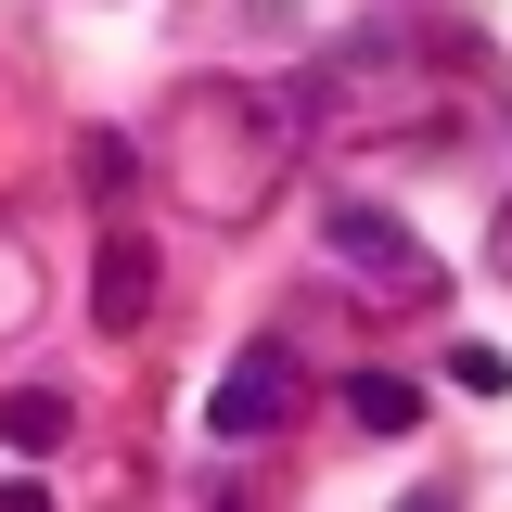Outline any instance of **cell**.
Wrapping results in <instances>:
<instances>
[{"mask_svg":"<svg viewBox=\"0 0 512 512\" xmlns=\"http://www.w3.org/2000/svg\"><path fill=\"white\" fill-rule=\"evenodd\" d=\"M0 436H13V448H64V397H52V384H13Z\"/></svg>","mask_w":512,"mask_h":512,"instance_id":"5","label":"cell"},{"mask_svg":"<svg viewBox=\"0 0 512 512\" xmlns=\"http://www.w3.org/2000/svg\"><path fill=\"white\" fill-rule=\"evenodd\" d=\"M295 397H308L295 359H282V346H256V359H231V372L205 384V436H282V423H295Z\"/></svg>","mask_w":512,"mask_h":512,"instance_id":"1","label":"cell"},{"mask_svg":"<svg viewBox=\"0 0 512 512\" xmlns=\"http://www.w3.org/2000/svg\"><path fill=\"white\" fill-rule=\"evenodd\" d=\"M90 308L116 320V333H128V320H154V244H128V231H116L103 269H90Z\"/></svg>","mask_w":512,"mask_h":512,"instance_id":"3","label":"cell"},{"mask_svg":"<svg viewBox=\"0 0 512 512\" xmlns=\"http://www.w3.org/2000/svg\"><path fill=\"white\" fill-rule=\"evenodd\" d=\"M410 410H423L410 372H359V384H346V423H359V436H410Z\"/></svg>","mask_w":512,"mask_h":512,"instance_id":"4","label":"cell"},{"mask_svg":"<svg viewBox=\"0 0 512 512\" xmlns=\"http://www.w3.org/2000/svg\"><path fill=\"white\" fill-rule=\"evenodd\" d=\"M397 512H448V500H397Z\"/></svg>","mask_w":512,"mask_h":512,"instance_id":"7","label":"cell"},{"mask_svg":"<svg viewBox=\"0 0 512 512\" xmlns=\"http://www.w3.org/2000/svg\"><path fill=\"white\" fill-rule=\"evenodd\" d=\"M320 231H333V244L359 256L372 282H410V269H423V244H410V231H397L384 205H359V192H346V205H320Z\"/></svg>","mask_w":512,"mask_h":512,"instance_id":"2","label":"cell"},{"mask_svg":"<svg viewBox=\"0 0 512 512\" xmlns=\"http://www.w3.org/2000/svg\"><path fill=\"white\" fill-rule=\"evenodd\" d=\"M448 384H461V397H500L512 359H500V346H448Z\"/></svg>","mask_w":512,"mask_h":512,"instance_id":"6","label":"cell"}]
</instances>
